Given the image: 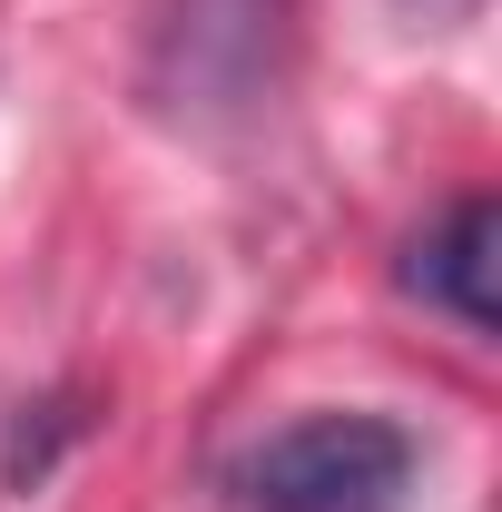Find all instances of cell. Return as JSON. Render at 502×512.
Returning a JSON list of instances; mask_svg holds the SVG:
<instances>
[{
    "mask_svg": "<svg viewBox=\"0 0 502 512\" xmlns=\"http://www.w3.org/2000/svg\"><path fill=\"white\" fill-rule=\"evenodd\" d=\"M286 0H168L158 20V89L178 109H237L276 69Z\"/></svg>",
    "mask_w": 502,
    "mask_h": 512,
    "instance_id": "2",
    "label": "cell"
},
{
    "mask_svg": "<svg viewBox=\"0 0 502 512\" xmlns=\"http://www.w3.org/2000/svg\"><path fill=\"white\" fill-rule=\"evenodd\" d=\"M493 266H502V207H493V197H453L434 227L414 237V256H404V286H414L424 306H443L453 325L493 335V325H502Z\"/></svg>",
    "mask_w": 502,
    "mask_h": 512,
    "instance_id": "3",
    "label": "cell"
},
{
    "mask_svg": "<svg viewBox=\"0 0 502 512\" xmlns=\"http://www.w3.org/2000/svg\"><path fill=\"white\" fill-rule=\"evenodd\" d=\"M256 512H404L414 493V434L384 414H306L247 453Z\"/></svg>",
    "mask_w": 502,
    "mask_h": 512,
    "instance_id": "1",
    "label": "cell"
}]
</instances>
